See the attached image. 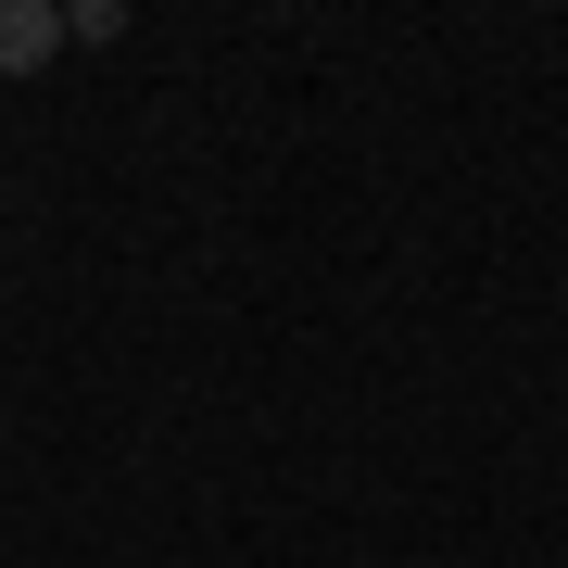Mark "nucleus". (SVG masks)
Segmentation results:
<instances>
[{
	"instance_id": "obj_2",
	"label": "nucleus",
	"mask_w": 568,
	"mask_h": 568,
	"mask_svg": "<svg viewBox=\"0 0 568 568\" xmlns=\"http://www.w3.org/2000/svg\"><path fill=\"white\" fill-rule=\"evenodd\" d=\"M126 39V0H77V13H63V51H114Z\"/></svg>"
},
{
	"instance_id": "obj_1",
	"label": "nucleus",
	"mask_w": 568,
	"mask_h": 568,
	"mask_svg": "<svg viewBox=\"0 0 568 568\" xmlns=\"http://www.w3.org/2000/svg\"><path fill=\"white\" fill-rule=\"evenodd\" d=\"M63 51V0H0V77H39Z\"/></svg>"
}]
</instances>
